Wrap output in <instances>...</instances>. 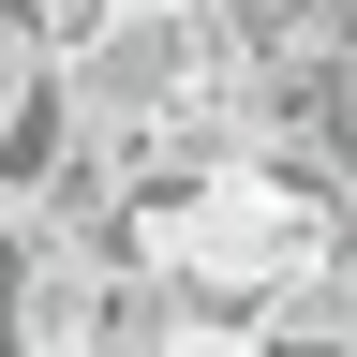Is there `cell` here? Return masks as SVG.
Masks as SVG:
<instances>
[{
    "label": "cell",
    "mask_w": 357,
    "mask_h": 357,
    "mask_svg": "<svg viewBox=\"0 0 357 357\" xmlns=\"http://www.w3.org/2000/svg\"><path fill=\"white\" fill-rule=\"evenodd\" d=\"M0 357H15V223H0Z\"/></svg>",
    "instance_id": "obj_2"
},
{
    "label": "cell",
    "mask_w": 357,
    "mask_h": 357,
    "mask_svg": "<svg viewBox=\"0 0 357 357\" xmlns=\"http://www.w3.org/2000/svg\"><path fill=\"white\" fill-rule=\"evenodd\" d=\"M75 164V89H60V45L30 30V0H0V223L45 208V178Z\"/></svg>",
    "instance_id": "obj_1"
}]
</instances>
